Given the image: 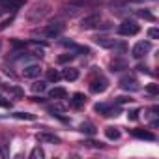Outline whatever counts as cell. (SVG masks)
I'll return each mask as SVG.
<instances>
[{
  "label": "cell",
  "mask_w": 159,
  "mask_h": 159,
  "mask_svg": "<svg viewBox=\"0 0 159 159\" xmlns=\"http://www.w3.org/2000/svg\"><path fill=\"white\" fill-rule=\"evenodd\" d=\"M62 30H64V25H62V23H58V21H56V23H49V25H45V26L41 28V36L47 38V39H52V38L60 36Z\"/></svg>",
  "instance_id": "obj_1"
},
{
  "label": "cell",
  "mask_w": 159,
  "mask_h": 159,
  "mask_svg": "<svg viewBox=\"0 0 159 159\" xmlns=\"http://www.w3.org/2000/svg\"><path fill=\"white\" fill-rule=\"evenodd\" d=\"M140 32V26L135 23V21H124L120 26H118V34L120 36H135Z\"/></svg>",
  "instance_id": "obj_2"
},
{
  "label": "cell",
  "mask_w": 159,
  "mask_h": 159,
  "mask_svg": "<svg viewBox=\"0 0 159 159\" xmlns=\"http://www.w3.org/2000/svg\"><path fill=\"white\" fill-rule=\"evenodd\" d=\"M152 51V43L150 41H139V43H135V47L131 49V54H133V58H137V60H140L144 54H148Z\"/></svg>",
  "instance_id": "obj_3"
},
{
  "label": "cell",
  "mask_w": 159,
  "mask_h": 159,
  "mask_svg": "<svg viewBox=\"0 0 159 159\" xmlns=\"http://www.w3.org/2000/svg\"><path fill=\"white\" fill-rule=\"evenodd\" d=\"M120 86H122L124 90H129V92H137V90H140L139 81H137L133 75H125V77H122V79H120Z\"/></svg>",
  "instance_id": "obj_4"
},
{
  "label": "cell",
  "mask_w": 159,
  "mask_h": 159,
  "mask_svg": "<svg viewBox=\"0 0 159 159\" xmlns=\"http://www.w3.org/2000/svg\"><path fill=\"white\" fill-rule=\"evenodd\" d=\"M49 6H45V4H41V6H34L32 10H30V13H28V19L30 21H39V19H43L45 15H49Z\"/></svg>",
  "instance_id": "obj_5"
},
{
  "label": "cell",
  "mask_w": 159,
  "mask_h": 159,
  "mask_svg": "<svg viewBox=\"0 0 159 159\" xmlns=\"http://www.w3.org/2000/svg\"><path fill=\"white\" fill-rule=\"evenodd\" d=\"M94 109H96V112H99V114H103V116H109V118L118 116V112H120L118 107H111V105H107V103H98Z\"/></svg>",
  "instance_id": "obj_6"
},
{
  "label": "cell",
  "mask_w": 159,
  "mask_h": 159,
  "mask_svg": "<svg viewBox=\"0 0 159 159\" xmlns=\"http://www.w3.org/2000/svg\"><path fill=\"white\" fill-rule=\"evenodd\" d=\"M99 21H101V15H99V13H92V15H88V17H84V19L81 21V28H83V30L96 28V26L99 25Z\"/></svg>",
  "instance_id": "obj_7"
},
{
  "label": "cell",
  "mask_w": 159,
  "mask_h": 159,
  "mask_svg": "<svg viewBox=\"0 0 159 159\" xmlns=\"http://www.w3.org/2000/svg\"><path fill=\"white\" fill-rule=\"evenodd\" d=\"M107 86H109V81H107L105 77H98V79H94V81L90 83V90H92L94 94H101V92H105Z\"/></svg>",
  "instance_id": "obj_8"
},
{
  "label": "cell",
  "mask_w": 159,
  "mask_h": 159,
  "mask_svg": "<svg viewBox=\"0 0 159 159\" xmlns=\"http://www.w3.org/2000/svg\"><path fill=\"white\" fill-rule=\"evenodd\" d=\"M39 73H41V67L38 64H30V66H26L23 69V75L26 79H36V77H39Z\"/></svg>",
  "instance_id": "obj_9"
},
{
  "label": "cell",
  "mask_w": 159,
  "mask_h": 159,
  "mask_svg": "<svg viewBox=\"0 0 159 159\" xmlns=\"http://www.w3.org/2000/svg\"><path fill=\"white\" fill-rule=\"evenodd\" d=\"M131 135L137 137V139H142V140H155V135L148 129H133Z\"/></svg>",
  "instance_id": "obj_10"
},
{
  "label": "cell",
  "mask_w": 159,
  "mask_h": 159,
  "mask_svg": "<svg viewBox=\"0 0 159 159\" xmlns=\"http://www.w3.org/2000/svg\"><path fill=\"white\" fill-rule=\"evenodd\" d=\"M25 2L26 0H0V4H2V8H6V10H19L21 6H25Z\"/></svg>",
  "instance_id": "obj_11"
},
{
  "label": "cell",
  "mask_w": 159,
  "mask_h": 159,
  "mask_svg": "<svg viewBox=\"0 0 159 159\" xmlns=\"http://www.w3.org/2000/svg\"><path fill=\"white\" fill-rule=\"evenodd\" d=\"M36 139L39 142H51V144H60V139L56 135H51V133H38Z\"/></svg>",
  "instance_id": "obj_12"
},
{
  "label": "cell",
  "mask_w": 159,
  "mask_h": 159,
  "mask_svg": "<svg viewBox=\"0 0 159 159\" xmlns=\"http://www.w3.org/2000/svg\"><path fill=\"white\" fill-rule=\"evenodd\" d=\"M94 41H96L99 47H103V49H112V47H116V39H111V38H94Z\"/></svg>",
  "instance_id": "obj_13"
},
{
  "label": "cell",
  "mask_w": 159,
  "mask_h": 159,
  "mask_svg": "<svg viewBox=\"0 0 159 159\" xmlns=\"http://www.w3.org/2000/svg\"><path fill=\"white\" fill-rule=\"evenodd\" d=\"M122 69H127V62L122 58H114L111 62V71H122Z\"/></svg>",
  "instance_id": "obj_14"
},
{
  "label": "cell",
  "mask_w": 159,
  "mask_h": 159,
  "mask_svg": "<svg viewBox=\"0 0 159 159\" xmlns=\"http://www.w3.org/2000/svg\"><path fill=\"white\" fill-rule=\"evenodd\" d=\"M79 131L84 133V135H88V137H92V135H96V125H94V124H90V122H84V124H81Z\"/></svg>",
  "instance_id": "obj_15"
},
{
  "label": "cell",
  "mask_w": 159,
  "mask_h": 159,
  "mask_svg": "<svg viewBox=\"0 0 159 159\" xmlns=\"http://www.w3.org/2000/svg\"><path fill=\"white\" fill-rule=\"evenodd\" d=\"M105 137L111 139V140H118V139H120V129L109 125V127H105Z\"/></svg>",
  "instance_id": "obj_16"
},
{
  "label": "cell",
  "mask_w": 159,
  "mask_h": 159,
  "mask_svg": "<svg viewBox=\"0 0 159 159\" xmlns=\"http://www.w3.org/2000/svg\"><path fill=\"white\" fill-rule=\"evenodd\" d=\"M84 103H86V96L84 94H81V92L73 94V99H71V105L73 107H83Z\"/></svg>",
  "instance_id": "obj_17"
},
{
  "label": "cell",
  "mask_w": 159,
  "mask_h": 159,
  "mask_svg": "<svg viewBox=\"0 0 159 159\" xmlns=\"http://www.w3.org/2000/svg\"><path fill=\"white\" fill-rule=\"evenodd\" d=\"M49 96H51L52 99H64V98L67 96V92H66V88H60V86H56V88H52V90L49 92Z\"/></svg>",
  "instance_id": "obj_18"
},
{
  "label": "cell",
  "mask_w": 159,
  "mask_h": 159,
  "mask_svg": "<svg viewBox=\"0 0 159 159\" xmlns=\"http://www.w3.org/2000/svg\"><path fill=\"white\" fill-rule=\"evenodd\" d=\"M64 79H67V81H77L79 79V69H75V67H67V69H64Z\"/></svg>",
  "instance_id": "obj_19"
},
{
  "label": "cell",
  "mask_w": 159,
  "mask_h": 159,
  "mask_svg": "<svg viewBox=\"0 0 159 159\" xmlns=\"http://www.w3.org/2000/svg\"><path fill=\"white\" fill-rule=\"evenodd\" d=\"M45 90H47V83H43V81H38V83L32 84V92H34V94H41V92H45Z\"/></svg>",
  "instance_id": "obj_20"
},
{
  "label": "cell",
  "mask_w": 159,
  "mask_h": 159,
  "mask_svg": "<svg viewBox=\"0 0 159 159\" xmlns=\"http://www.w3.org/2000/svg\"><path fill=\"white\" fill-rule=\"evenodd\" d=\"M0 157H10V144L4 139L0 140Z\"/></svg>",
  "instance_id": "obj_21"
},
{
  "label": "cell",
  "mask_w": 159,
  "mask_h": 159,
  "mask_svg": "<svg viewBox=\"0 0 159 159\" xmlns=\"http://www.w3.org/2000/svg\"><path fill=\"white\" fill-rule=\"evenodd\" d=\"M45 157V152H43V148H39V146H36L32 152H30V159H43Z\"/></svg>",
  "instance_id": "obj_22"
},
{
  "label": "cell",
  "mask_w": 159,
  "mask_h": 159,
  "mask_svg": "<svg viewBox=\"0 0 159 159\" xmlns=\"http://www.w3.org/2000/svg\"><path fill=\"white\" fill-rule=\"evenodd\" d=\"M60 77H62V75H60L56 69H49V71H47V79H49L51 83H58V81H60Z\"/></svg>",
  "instance_id": "obj_23"
},
{
  "label": "cell",
  "mask_w": 159,
  "mask_h": 159,
  "mask_svg": "<svg viewBox=\"0 0 159 159\" xmlns=\"http://www.w3.org/2000/svg\"><path fill=\"white\" fill-rule=\"evenodd\" d=\"M137 15H139L140 19H146V21H155V17H153L148 10H139V11H137Z\"/></svg>",
  "instance_id": "obj_24"
},
{
  "label": "cell",
  "mask_w": 159,
  "mask_h": 159,
  "mask_svg": "<svg viewBox=\"0 0 159 159\" xmlns=\"http://www.w3.org/2000/svg\"><path fill=\"white\" fill-rule=\"evenodd\" d=\"M75 58V54L73 52H66V54H60L58 56V64H67V62H71Z\"/></svg>",
  "instance_id": "obj_25"
},
{
  "label": "cell",
  "mask_w": 159,
  "mask_h": 159,
  "mask_svg": "<svg viewBox=\"0 0 159 159\" xmlns=\"http://www.w3.org/2000/svg\"><path fill=\"white\" fill-rule=\"evenodd\" d=\"M13 118H19V120H36V116L34 114H30V112H15V114H11Z\"/></svg>",
  "instance_id": "obj_26"
},
{
  "label": "cell",
  "mask_w": 159,
  "mask_h": 159,
  "mask_svg": "<svg viewBox=\"0 0 159 159\" xmlns=\"http://www.w3.org/2000/svg\"><path fill=\"white\" fill-rule=\"evenodd\" d=\"M146 92H148L150 96H157V94H159V86L153 84V83H152V84H146Z\"/></svg>",
  "instance_id": "obj_27"
},
{
  "label": "cell",
  "mask_w": 159,
  "mask_h": 159,
  "mask_svg": "<svg viewBox=\"0 0 159 159\" xmlns=\"http://www.w3.org/2000/svg\"><path fill=\"white\" fill-rule=\"evenodd\" d=\"M133 101H135V99H133L131 96H129V98H127V96H120V98H116V103H118V105H124V103H133Z\"/></svg>",
  "instance_id": "obj_28"
},
{
  "label": "cell",
  "mask_w": 159,
  "mask_h": 159,
  "mask_svg": "<svg viewBox=\"0 0 159 159\" xmlns=\"http://www.w3.org/2000/svg\"><path fill=\"white\" fill-rule=\"evenodd\" d=\"M139 114H140V109H133V111H129V112H127V118L135 122V120H139Z\"/></svg>",
  "instance_id": "obj_29"
},
{
  "label": "cell",
  "mask_w": 159,
  "mask_h": 159,
  "mask_svg": "<svg viewBox=\"0 0 159 159\" xmlns=\"http://www.w3.org/2000/svg\"><path fill=\"white\" fill-rule=\"evenodd\" d=\"M0 107L8 109V107H11V101H10V99H6L4 96H0Z\"/></svg>",
  "instance_id": "obj_30"
},
{
  "label": "cell",
  "mask_w": 159,
  "mask_h": 159,
  "mask_svg": "<svg viewBox=\"0 0 159 159\" xmlns=\"http://www.w3.org/2000/svg\"><path fill=\"white\" fill-rule=\"evenodd\" d=\"M13 23V17H10V19H6V21H2V23H0V30H6L10 25Z\"/></svg>",
  "instance_id": "obj_31"
},
{
  "label": "cell",
  "mask_w": 159,
  "mask_h": 159,
  "mask_svg": "<svg viewBox=\"0 0 159 159\" xmlns=\"http://www.w3.org/2000/svg\"><path fill=\"white\" fill-rule=\"evenodd\" d=\"M148 36H150L152 39H157V38H159V30H157V28H150V30H148Z\"/></svg>",
  "instance_id": "obj_32"
},
{
  "label": "cell",
  "mask_w": 159,
  "mask_h": 159,
  "mask_svg": "<svg viewBox=\"0 0 159 159\" xmlns=\"http://www.w3.org/2000/svg\"><path fill=\"white\" fill-rule=\"evenodd\" d=\"M49 111H51V112H64L66 109H64L62 105H54V107H49Z\"/></svg>",
  "instance_id": "obj_33"
},
{
  "label": "cell",
  "mask_w": 159,
  "mask_h": 159,
  "mask_svg": "<svg viewBox=\"0 0 159 159\" xmlns=\"http://www.w3.org/2000/svg\"><path fill=\"white\" fill-rule=\"evenodd\" d=\"M137 69H139V71H142V73H148V75H152V71H150V69H148V67H146L144 64H140V66H137Z\"/></svg>",
  "instance_id": "obj_34"
},
{
  "label": "cell",
  "mask_w": 159,
  "mask_h": 159,
  "mask_svg": "<svg viewBox=\"0 0 159 159\" xmlns=\"http://www.w3.org/2000/svg\"><path fill=\"white\" fill-rule=\"evenodd\" d=\"M11 43H13L15 47H25V41H17V39H13Z\"/></svg>",
  "instance_id": "obj_35"
},
{
  "label": "cell",
  "mask_w": 159,
  "mask_h": 159,
  "mask_svg": "<svg viewBox=\"0 0 159 159\" xmlns=\"http://www.w3.org/2000/svg\"><path fill=\"white\" fill-rule=\"evenodd\" d=\"M11 92H13L15 96H23V90H19V88H11Z\"/></svg>",
  "instance_id": "obj_36"
},
{
  "label": "cell",
  "mask_w": 159,
  "mask_h": 159,
  "mask_svg": "<svg viewBox=\"0 0 159 159\" xmlns=\"http://www.w3.org/2000/svg\"><path fill=\"white\" fill-rule=\"evenodd\" d=\"M137 2H142V0H137Z\"/></svg>",
  "instance_id": "obj_37"
},
{
  "label": "cell",
  "mask_w": 159,
  "mask_h": 159,
  "mask_svg": "<svg viewBox=\"0 0 159 159\" xmlns=\"http://www.w3.org/2000/svg\"><path fill=\"white\" fill-rule=\"evenodd\" d=\"M0 49H2V43H0Z\"/></svg>",
  "instance_id": "obj_38"
}]
</instances>
